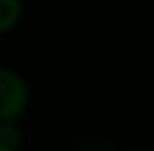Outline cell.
Masks as SVG:
<instances>
[{
  "instance_id": "6da1fadb",
  "label": "cell",
  "mask_w": 154,
  "mask_h": 151,
  "mask_svg": "<svg viewBox=\"0 0 154 151\" xmlns=\"http://www.w3.org/2000/svg\"><path fill=\"white\" fill-rule=\"evenodd\" d=\"M29 105V87L14 69L0 67V120H16Z\"/></svg>"
},
{
  "instance_id": "7a4b0ae2",
  "label": "cell",
  "mask_w": 154,
  "mask_h": 151,
  "mask_svg": "<svg viewBox=\"0 0 154 151\" xmlns=\"http://www.w3.org/2000/svg\"><path fill=\"white\" fill-rule=\"evenodd\" d=\"M23 136L11 120H0V151H20Z\"/></svg>"
},
{
  "instance_id": "3957f363",
  "label": "cell",
  "mask_w": 154,
  "mask_h": 151,
  "mask_svg": "<svg viewBox=\"0 0 154 151\" xmlns=\"http://www.w3.org/2000/svg\"><path fill=\"white\" fill-rule=\"evenodd\" d=\"M23 2L20 0H0V33L9 31L20 20Z\"/></svg>"
},
{
  "instance_id": "277c9868",
  "label": "cell",
  "mask_w": 154,
  "mask_h": 151,
  "mask_svg": "<svg viewBox=\"0 0 154 151\" xmlns=\"http://www.w3.org/2000/svg\"><path fill=\"white\" fill-rule=\"evenodd\" d=\"M134 151H152V149H134Z\"/></svg>"
}]
</instances>
